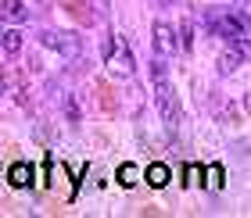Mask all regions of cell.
<instances>
[{"label": "cell", "instance_id": "6da1fadb", "mask_svg": "<svg viewBox=\"0 0 251 218\" xmlns=\"http://www.w3.org/2000/svg\"><path fill=\"white\" fill-rule=\"evenodd\" d=\"M151 83H154V104L162 111V122L169 129H176L179 125V100H176V89L169 83V65L162 57H154L151 61Z\"/></svg>", "mask_w": 251, "mask_h": 218}, {"label": "cell", "instance_id": "7a4b0ae2", "mask_svg": "<svg viewBox=\"0 0 251 218\" xmlns=\"http://www.w3.org/2000/svg\"><path fill=\"white\" fill-rule=\"evenodd\" d=\"M208 32L223 40H244L248 36V11H226V15H208Z\"/></svg>", "mask_w": 251, "mask_h": 218}, {"label": "cell", "instance_id": "3957f363", "mask_svg": "<svg viewBox=\"0 0 251 218\" xmlns=\"http://www.w3.org/2000/svg\"><path fill=\"white\" fill-rule=\"evenodd\" d=\"M151 47H154V54L162 57V61H169V57H176V50H179V32L173 25H165V22H154Z\"/></svg>", "mask_w": 251, "mask_h": 218}, {"label": "cell", "instance_id": "277c9868", "mask_svg": "<svg viewBox=\"0 0 251 218\" xmlns=\"http://www.w3.org/2000/svg\"><path fill=\"white\" fill-rule=\"evenodd\" d=\"M40 43H43V47H50V50H58V54H65V57H79V50H83L72 32H54V29L40 32Z\"/></svg>", "mask_w": 251, "mask_h": 218}, {"label": "cell", "instance_id": "5b68a950", "mask_svg": "<svg viewBox=\"0 0 251 218\" xmlns=\"http://www.w3.org/2000/svg\"><path fill=\"white\" fill-rule=\"evenodd\" d=\"M0 18L11 22V25H22V22L29 18V7L22 4V0H0Z\"/></svg>", "mask_w": 251, "mask_h": 218}, {"label": "cell", "instance_id": "8992f818", "mask_svg": "<svg viewBox=\"0 0 251 218\" xmlns=\"http://www.w3.org/2000/svg\"><path fill=\"white\" fill-rule=\"evenodd\" d=\"M244 61H248L244 47H230V50H223V54H219V72H223V75H233Z\"/></svg>", "mask_w": 251, "mask_h": 218}, {"label": "cell", "instance_id": "52a82bcc", "mask_svg": "<svg viewBox=\"0 0 251 218\" xmlns=\"http://www.w3.org/2000/svg\"><path fill=\"white\" fill-rule=\"evenodd\" d=\"M108 61H111V72H115V75H129L133 72V54H129V47H119V54H108Z\"/></svg>", "mask_w": 251, "mask_h": 218}, {"label": "cell", "instance_id": "ba28073f", "mask_svg": "<svg viewBox=\"0 0 251 218\" xmlns=\"http://www.w3.org/2000/svg\"><path fill=\"white\" fill-rule=\"evenodd\" d=\"M0 50L4 54H18L22 50V32L18 29H0Z\"/></svg>", "mask_w": 251, "mask_h": 218}, {"label": "cell", "instance_id": "9c48e42d", "mask_svg": "<svg viewBox=\"0 0 251 218\" xmlns=\"http://www.w3.org/2000/svg\"><path fill=\"white\" fill-rule=\"evenodd\" d=\"M11 182H15L18 190H25V186H32V165H25V161L11 165Z\"/></svg>", "mask_w": 251, "mask_h": 218}, {"label": "cell", "instance_id": "30bf717a", "mask_svg": "<svg viewBox=\"0 0 251 218\" xmlns=\"http://www.w3.org/2000/svg\"><path fill=\"white\" fill-rule=\"evenodd\" d=\"M136 182H140V168L136 165H122L119 168V186L129 190V186H136Z\"/></svg>", "mask_w": 251, "mask_h": 218}, {"label": "cell", "instance_id": "8fae6325", "mask_svg": "<svg viewBox=\"0 0 251 218\" xmlns=\"http://www.w3.org/2000/svg\"><path fill=\"white\" fill-rule=\"evenodd\" d=\"M147 182H151L154 190H162L165 182H169V168L165 165H151V168H147Z\"/></svg>", "mask_w": 251, "mask_h": 218}, {"label": "cell", "instance_id": "7c38bea8", "mask_svg": "<svg viewBox=\"0 0 251 218\" xmlns=\"http://www.w3.org/2000/svg\"><path fill=\"white\" fill-rule=\"evenodd\" d=\"M208 186H215V190L223 186V172L219 168H208Z\"/></svg>", "mask_w": 251, "mask_h": 218}, {"label": "cell", "instance_id": "4fadbf2b", "mask_svg": "<svg viewBox=\"0 0 251 218\" xmlns=\"http://www.w3.org/2000/svg\"><path fill=\"white\" fill-rule=\"evenodd\" d=\"M65 114H68V118H72V122H79V108H75V100H72V97L65 100Z\"/></svg>", "mask_w": 251, "mask_h": 218}, {"label": "cell", "instance_id": "5bb4252c", "mask_svg": "<svg viewBox=\"0 0 251 218\" xmlns=\"http://www.w3.org/2000/svg\"><path fill=\"white\" fill-rule=\"evenodd\" d=\"M90 4L97 7V15H108V11H111V0H90Z\"/></svg>", "mask_w": 251, "mask_h": 218}]
</instances>
